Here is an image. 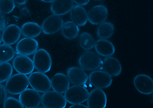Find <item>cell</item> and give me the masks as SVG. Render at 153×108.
Masks as SVG:
<instances>
[{"label":"cell","mask_w":153,"mask_h":108,"mask_svg":"<svg viewBox=\"0 0 153 108\" xmlns=\"http://www.w3.org/2000/svg\"><path fill=\"white\" fill-rule=\"evenodd\" d=\"M28 85V77L26 74L19 73L7 79L5 87L7 93L12 95H18L27 89Z\"/></svg>","instance_id":"obj_1"},{"label":"cell","mask_w":153,"mask_h":108,"mask_svg":"<svg viewBox=\"0 0 153 108\" xmlns=\"http://www.w3.org/2000/svg\"><path fill=\"white\" fill-rule=\"evenodd\" d=\"M28 79L30 86L39 93H44L49 91L52 87L50 79L44 73L39 72H32Z\"/></svg>","instance_id":"obj_2"},{"label":"cell","mask_w":153,"mask_h":108,"mask_svg":"<svg viewBox=\"0 0 153 108\" xmlns=\"http://www.w3.org/2000/svg\"><path fill=\"white\" fill-rule=\"evenodd\" d=\"M102 61L98 54L87 51L82 53L78 59L80 67L85 70L94 71L100 67Z\"/></svg>","instance_id":"obj_3"},{"label":"cell","mask_w":153,"mask_h":108,"mask_svg":"<svg viewBox=\"0 0 153 108\" xmlns=\"http://www.w3.org/2000/svg\"><path fill=\"white\" fill-rule=\"evenodd\" d=\"M88 91L81 85H74L65 92V97L68 103L74 104L82 103L87 101L89 95Z\"/></svg>","instance_id":"obj_4"},{"label":"cell","mask_w":153,"mask_h":108,"mask_svg":"<svg viewBox=\"0 0 153 108\" xmlns=\"http://www.w3.org/2000/svg\"><path fill=\"white\" fill-rule=\"evenodd\" d=\"M41 98V102L44 108H64L67 105L65 96L54 91L44 93Z\"/></svg>","instance_id":"obj_5"},{"label":"cell","mask_w":153,"mask_h":108,"mask_svg":"<svg viewBox=\"0 0 153 108\" xmlns=\"http://www.w3.org/2000/svg\"><path fill=\"white\" fill-rule=\"evenodd\" d=\"M33 61L34 67L39 72L45 74L48 72L52 67V60L50 54L43 48L36 51Z\"/></svg>","instance_id":"obj_6"},{"label":"cell","mask_w":153,"mask_h":108,"mask_svg":"<svg viewBox=\"0 0 153 108\" xmlns=\"http://www.w3.org/2000/svg\"><path fill=\"white\" fill-rule=\"evenodd\" d=\"M88 79L93 86L100 89H106L110 87L113 80L112 76L102 70H94L89 75Z\"/></svg>","instance_id":"obj_7"},{"label":"cell","mask_w":153,"mask_h":108,"mask_svg":"<svg viewBox=\"0 0 153 108\" xmlns=\"http://www.w3.org/2000/svg\"><path fill=\"white\" fill-rule=\"evenodd\" d=\"M19 101L24 108H37L41 103L39 92L33 89H26L19 95Z\"/></svg>","instance_id":"obj_8"},{"label":"cell","mask_w":153,"mask_h":108,"mask_svg":"<svg viewBox=\"0 0 153 108\" xmlns=\"http://www.w3.org/2000/svg\"><path fill=\"white\" fill-rule=\"evenodd\" d=\"M63 23V20L60 16L54 14L51 15L42 23V31L45 35L55 34L61 29Z\"/></svg>","instance_id":"obj_9"},{"label":"cell","mask_w":153,"mask_h":108,"mask_svg":"<svg viewBox=\"0 0 153 108\" xmlns=\"http://www.w3.org/2000/svg\"><path fill=\"white\" fill-rule=\"evenodd\" d=\"M88 108H104L107 105V96L102 89H94L87 100Z\"/></svg>","instance_id":"obj_10"},{"label":"cell","mask_w":153,"mask_h":108,"mask_svg":"<svg viewBox=\"0 0 153 108\" xmlns=\"http://www.w3.org/2000/svg\"><path fill=\"white\" fill-rule=\"evenodd\" d=\"M13 66L16 72L24 74H30L33 72V61L26 55H19L14 58Z\"/></svg>","instance_id":"obj_11"},{"label":"cell","mask_w":153,"mask_h":108,"mask_svg":"<svg viewBox=\"0 0 153 108\" xmlns=\"http://www.w3.org/2000/svg\"><path fill=\"white\" fill-rule=\"evenodd\" d=\"M134 86L140 93L149 95L153 93V80L147 74H139L134 78Z\"/></svg>","instance_id":"obj_12"},{"label":"cell","mask_w":153,"mask_h":108,"mask_svg":"<svg viewBox=\"0 0 153 108\" xmlns=\"http://www.w3.org/2000/svg\"><path fill=\"white\" fill-rule=\"evenodd\" d=\"M87 15L88 20L91 24H100L105 22L108 18V8L102 4L96 5L89 10Z\"/></svg>","instance_id":"obj_13"},{"label":"cell","mask_w":153,"mask_h":108,"mask_svg":"<svg viewBox=\"0 0 153 108\" xmlns=\"http://www.w3.org/2000/svg\"><path fill=\"white\" fill-rule=\"evenodd\" d=\"M38 48L37 41L34 39L25 37L17 43L16 51L18 54L27 56L34 54Z\"/></svg>","instance_id":"obj_14"},{"label":"cell","mask_w":153,"mask_h":108,"mask_svg":"<svg viewBox=\"0 0 153 108\" xmlns=\"http://www.w3.org/2000/svg\"><path fill=\"white\" fill-rule=\"evenodd\" d=\"M67 77L74 85H83L88 82V76L81 67H71L67 70Z\"/></svg>","instance_id":"obj_15"},{"label":"cell","mask_w":153,"mask_h":108,"mask_svg":"<svg viewBox=\"0 0 153 108\" xmlns=\"http://www.w3.org/2000/svg\"><path fill=\"white\" fill-rule=\"evenodd\" d=\"M101 65L102 69L111 76L116 77L122 72V66L119 60L111 56L106 57Z\"/></svg>","instance_id":"obj_16"},{"label":"cell","mask_w":153,"mask_h":108,"mask_svg":"<svg viewBox=\"0 0 153 108\" xmlns=\"http://www.w3.org/2000/svg\"><path fill=\"white\" fill-rule=\"evenodd\" d=\"M21 29L17 25H10L3 31L2 42L5 44L11 45L19 40L21 36Z\"/></svg>","instance_id":"obj_17"},{"label":"cell","mask_w":153,"mask_h":108,"mask_svg":"<svg viewBox=\"0 0 153 108\" xmlns=\"http://www.w3.org/2000/svg\"><path fill=\"white\" fill-rule=\"evenodd\" d=\"M51 82L53 90L60 93H64L70 87L69 80L63 73L58 72L54 74Z\"/></svg>","instance_id":"obj_18"},{"label":"cell","mask_w":153,"mask_h":108,"mask_svg":"<svg viewBox=\"0 0 153 108\" xmlns=\"http://www.w3.org/2000/svg\"><path fill=\"white\" fill-rule=\"evenodd\" d=\"M73 7L72 0H54L51 5V10L53 14L61 16L70 12Z\"/></svg>","instance_id":"obj_19"},{"label":"cell","mask_w":153,"mask_h":108,"mask_svg":"<svg viewBox=\"0 0 153 108\" xmlns=\"http://www.w3.org/2000/svg\"><path fill=\"white\" fill-rule=\"evenodd\" d=\"M94 48L98 55L105 57L112 56L115 52L113 44L107 39H100L96 41Z\"/></svg>","instance_id":"obj_20"},{"label":"cell","mask_w":153,"mask_h":108,"mask_svg":"<svg viewBox=\"0 0 153 108\" xmlns=\"http://www.w3.org/2000/svg\"><path fill=\"white\" fill-rule=\"evenodd\" d=\"M70 18L72 22L78 26H84L88 22L87 12L82 6H74L70 11Z\"/></svg>","instance_id":"obj_21"},{"label":"cell","mask_w":153,"mask_h":108,"mask_svg":"<svg viewBox=\"0 0 153 108\" xmlns=\"http://www.w3.org/2000/svg\"><path fill=\"white\" fill-rule=\"evenodd\" d=\"M42 31L41 26L35 22H27L23 24L21 28V33L23 36L31 39L38 37Z\"/></svg>","instance_id":"obj_22"},{"label":"cell","mask_w":153,"mask_h":108,"mask_svg":"<svg viewBox=\"0 0 153 108\" xmlns=\"http://www.w3.org/2000/svg\"><path fill=\"white\" fill-rule=\"evenodd\" d=\"M79 28L72 21L66 22L63 23L61 28V34L65 38L69 40L76 39L78 36Z\"/></svg>","instance_id":"obj_23"},{"label":"cell","mask_w":153,"mask_h":108,"mask_svg":"<svg viewBox=\"0 0 153 108\" xmlns=\"http://www.w3.org/2000/svg\"><path fill=\"white\" fill-rule=\"evenodd\" d=\"M114 26L110 22H104L99 25L97 29V35L100 39H108L114 33Z\"/></svg>","instance_id":"obj_24"},{"label":"cell","mask_w":153,"mask_h":108,"mask_svg":"<svg viewBox=\"0 0 153 108\" xmlns=\"http://www.w3.org/2000/svg\"><path fill=\"white\" fill-rule=\"evenodd\" d=\"M79 43L80 47L84 50L89 51L94 47L95 41L91 34L83 32L79 36Z\"/></svg>","instance_id":"obj_25"},{"label":"cell","mask_w":153,"mask_h":108,"mask_svg":"<svg viewBox=\"0 0 153 108\" xmlns=\"http://www.w3.org/2000/svg\"><path fill=\"white\" fill-rule=\"evenodd\" d=\"M15 51L12 47L7 44H0V63H7L12 60Z\"/></svg>","instance_id":"obj_26"},{"label":"cell","mask_w":153,"mask_h":108,"mask_svg":"<svg viewBox=\"0 0 153 108\" xmlns=\"http://www.w3.org/2000/svg\"><path fill=\"white\" fill-rule=\"evenodd\" d=\"M13 72L12 65L9 63H0V83L7 81Z\"/></svg>","instance_id":"obj_27"},{"label":"cell","mask_w":153,"mask_h":108,"mask_svg":"<svg viewBox=\"0 0 153 108\" xmlns=\"http://www.w3.org/2000/svg\"><path fill=\"white\" fill-rule=\"evenodd\" d=\"M15 7L13 0H0V13L9 14L13 11Z\"/></svg>","instance_id":"obj_28"},{"label":"cell","mask_w":153,"mask_h":108,"mask_svg":"<svg viewBox=\"0 0 153 108\" xmlns=\"http://www.w3.org/2000/svg\"><path fill=\"white\" fill-rule=\"evenodd\" d=\"M4 108H22L23 106L19 100L13 97H9L5 100L3 102Z\"/></svg>","instance_id":"obj_29"},{"label":"cell","mask_w":153,"mask_h":108,"mask_svg":"<svg viewBox=\"0 0 153 108\" xmlns=\"http://www.w3.org/2000/svg\"><path fill=\"white\" fill-rule=\"evenodd\" d=\"M7 93L4 86L0 84V104L3 103L5 100L7 98Z\"/></svg>","instance_id":"obj_30"},{"label":"cell","mask_w":153,"mask_h":108,"mask_svg":"<svg viewBox=\"0 0 153 108\" xmlns=\"http://www.w3.org/2000/svg\"><path fill=\"white\" fill-rule=\"evenodd\" d=\"M7 23L5 17L2 13H0V31H3L7 27Z\"/></svg>","instance_id":"obj_31"},{"label":"cell","mask_w":153,"mask_h":108,"mask_svg":"<svg viewBox=\"0 0 153 108\" xmlns=\"http://www.w3.org/2000/svg\"><path fill=\"white\" fill-rule=\"evenodd\" d=\"M72 1L75 3H76L77 5H81V6H84V5L88 4V3L90 1V0H72Z\"/></svg>","instance_id":"obj_32"},{"label":"cell","mask_w":153,"mask_h":108,"mask_svg":"<svg viewBox=\"0 0 153 108\" xmlns=\"http://www.w3.org/2000/svg\"><path fill=\"white\" fill-rule=\"evenodd\" d=\"M88 107L82 104L81 103H79V104H72L71 107H70V108H87Z\"/></svg>","instance_id":"obj_33"},{"label":"cell","mask_w":153,"mask_h":108,"mask_svg":"<svg viewBox=\"0 0 153 108\" xmlns=\"http://www.w3.org/2000/svg\"><path fill=\"white\" fill-rule=\"evenodd\" d=\"M14 1V3H17V4L18 5H22L25 4L28 0H13Z\"/></svg>","instance_id":"obj_34"},{"label":"cell","mask_w":153,"mask_h":108,"mask_svg":"<svg viewBox=\"0 0 153 108\" xmlns=\"http://www.w3.org/2000/svg\"><path fill=\"white\" fill-rule=\"evenodd\" d=\"M41 1L46 3H52L54 0H41Z\"/></svg>","instance_id":"obj_35"},{"label":"cell","mask_w":153,"mask_h":108,"mask_svg":"<svg viewBox=\"0 0 153 108\" xmlns=\"http://www.w3.org/2000/svg\"><path fill=\"white\" fill-rule=\"evenodd\" d=\"M2 34L0 33V44L2 43Z\"/></svg>","instance_id":"obj_36"},{"label":"cell","mask_w":153,"mask_h":108,"mask_svg":"<svg viewBox=\"0 0 153 108\" xmlns=\"http://www.w3.org/2000/svg\"><path fill=\"white\" fill-rule=\"evenodd\" d=\"M95 1H100V0H95Z\"/></svg>","instance_id":"obj_37"}]
</instances>
